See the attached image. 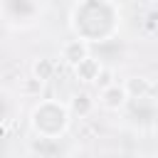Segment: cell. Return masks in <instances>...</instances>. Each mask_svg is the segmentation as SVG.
<instances>
[{
    "instance_id": "cell-4",
    "label": "cell",
    "mask_w": 158,
    "mask_h": 158,
    "mask_svg": "<svg viewBox=\"0 0 158 158\" xmlns=\"http://www.w3.org/2000/svg\"><path fill=\"white\" fill-rule=\"evenodd\" d=\"M126 91H128V99H133V96H138V99H143L146 94H151L156 86H153V81L151 79H146V77H131L126 84Z\"/></svg>"
},
{
    "instance_id": "cell-2",
    "label": "cell",
    "mask_w": 158,
    "mask_h": 158,
    "mask_svg": "<svg viewBox=\"0 0 158 158\" xmlns=\"http://www.w3.org/2000/svg\"><path fill=\"white\" fill-rule=\"evenodd\" d=\"M86 57H89V47H86L84 40H69V42L62 44V59H64L67 64L77 67V64H79L81 59H86Z\"/></svg>"
},
{
    "instance_id": "cell-1",
    "label": "cell",
    "mask_w": 158,
    "mask_h": 158,
    "mask_svg": "<svg viewBox=\"0 0 158 158\" xmlns=\"http://www.w3.org/2000/svg\"><path fill=\"white\" fill-rule=\"evenodd\" d=\"M128 101V91L123 84H106L101 91H99V104L109 111H116L121 109L123 104Z\"/></svg>"
},
{
    "instance_id": "cell-5",
    "label": "cell",
    "mask_w": 158,
    "mask_h": 158,
    "mask_svg": "<svg viewBox=\"0 0 158 158\" xmlns=\"http://www.w3.org/2000/svg\"><path fill=\"white\" fill-rule=\"evenodd\" d=\"M32 72H35V77H37L40 81H47V79L54 74V62L47 59V57H44V59H37L35 67H32Z\"/></svg>"
},
{
    "instance_id": "cell-3",
    "label": "cell",
    "mask_w": 158,
    "mask_h": 158,
    "mask_svg": "<svg viewBox=\"0 0 158 158\" xmlns=\"http://www.w3.org/2000/svg\"><path fill=\"white\" fill-rule=\"evenodd\" d=\"M74 74H77V79H81V81H96L99 74H101V62L94 59V57H86V59H81V62L74 67Z\"/></svg>"
}]
</instances>
